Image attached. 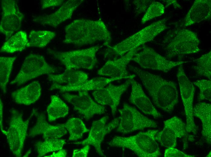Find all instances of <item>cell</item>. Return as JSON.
Segmentation results:
<instances>
[{"mask_svg": "<svg viewBox=\"0 0 211 157\" xmlns=\"http://www.w3.org/2000/svg\"><path fill=\"white\" fill-rule=\"evenodd\" d=\"M63 43L82 46L103 42L108 47L112 40L110 33L101 20L81 18L74 20L65 28Z\"/></svg>", "mask_w": 211, "mask_h": 157, "instance_id": "cell-1", "label": "cell"}, {"mask_svg": "<svg viewBox=\"0 0 211 157\" xmlns=\"http://www.w3.org/2000/svg\"><path fill=\"white\" fill-rule=\"evenodd\" d=\"M130 69L139 77L154 104L171 113L179 101L176 84L136 67L131 66Z\"/></svg>", "mask_w": 211, "mask_h": 157, "instance_id": "cell-2", "label": "cell"}, {"mask_svg": "<svg viewBox=\"0 0 211 157\" xmlns=\"http://www.w3.org/2000/svg\"><path fill=\"white\" fill-rule=\"evenodd\" d=\"M159 131L149 130L129 137L115 136L108 144L111 146L129 149L139 157H158L161 152L156 136Z\"/></svg>", "mask_w": 211, "mask_h": 157, "instance_id": "cell-3", "label": "cell"}, {"mask_svg": "<svg viewBox=\"0 0 211 157\" xmlns=\"http://www.w3.org/2000/svg\"><path fill=\"white\" fill-rule=\"evenodd\" d=\"M102 46L97 45L87 48L67 52L49 49L48 53L59 61L65 70L93 69L97 62L96 53Z\"/></svg>", "mask_w": 211, "mask_h": 157, "instance_id": "cell-4", "label": "cell"}, {"mask_svg": "<svg viewBox=\"0 0 211 157\" xmlns=\"http://www.w3.org/2000/svg\"><path fill=\"white\" fill-rule=\"evenodd\" d=\"M166 18L153 22L113 46L109 47L115 54L121 56L129 51L152 40L167 27Z\"/></svg>", "mask_w": 211, "mask_h": 157, "instance_id": "cell-5", "label": "cell"}, {"mask_svg": "<svg viewBox=\"0 0 211 157\" xmlns=\"http://www.w3.org/2000/svg\"><path fill=\"white\" fill-rule=\"evenodd\" d=\"M11 116L9 127L7 131L2 133L5 135L10 149L13 155L17 157L21 156L24 142L27 136V129L29 121L34 114L31 115L26 120L22 118V114L19 111L13 109L11 111Z\"/></svg>", "mask_w": 211, "mask_h": 157, "instance_id": "cell-6", "label": "cell"}, {"mask_svg": "<svg viewBox=\"0 0 211 157\" xmlns=\"http://www.w3.org/2000/svg\"><path fill=\"white\" fill-rule=\"evenodd\" d=\"M54 66L50 65L42 56L31 53L25 58L21 69L10 84L19 86L43 74H50L57 72Z\"/></svg>", "mask_w": 211, "mask_h": 157, "instance_id": "cell-7", "label": "cell"}, {"mask_svg": "<svg viewBox=\"0 0 211 157\" xmlns=\"http://www.w3.org/2000/svg\"><path fill=\"white\" fill-rule=\"evenodd\" d=\"M199 43L196 33L188 29L180 30L164 47L165 56L168 59L197 53Z\"/></svg>", "mask_w": 211, "mask_h": 157, "instance_id": "cell-8", "label": "cell"}, {"mask_svg": "<svg viewBox=\"0 0 211 157\" xmlns=\"http://www.w3.org/2000/svg\"><path fill=\"white\" fill-rule=\"evenodd\" d=\"M120 116L116 131L127 133L146 128H156L157 124L141 114L137 109L126 103H123L122 107L118 110Z\"/></svg>", "mask_w": 211, "mask_h": 157, "instance_id": "cell-9", "label": "cell"}, {"mask_svg": "<svg viewBox=\"0 0 211 157\" xmlns=\"http://www.w3.org/2000/svg\"><path fill=\"white\" fill-rule=\"evenodd\" d=\"M140 52H136L132 60L142 68L167 72L174 67L186 62L170 60L157 53L154 49L144 45Z\"/></svg>", "mask_w": 211, "mask_h": 157, "instance_id": "cell-10", "label": "cell"}, {"mask_svg": "<svg viewBox=\"0 0 211 157\" xmlns=\"http://www.w3.org/2000/svg\"><path fill=\"white\" fill-rule=\"evenodd\" d=\"M176 75L186 116V131L188 133L196 134L197 128L194 121L193 112L195 88L186 75L182 65L179 67Z\"/></svg>", "mask_w": 211, "mask_h": 157, "instance_id": "cell-11", "label": "cell"}, {"mask_svg": "<svg viewBox=\"0 0 211 157\" xmlns=\"http://www.w3.org/2000/svg\"><path fill=\"white\" fill-rule=\"evenodd\" d=\"M1 2L2 13L0 31L7 39L20 29L24 15L20 11L15 0H2Z\"/></svg>", "mask_w": 211, "mask_h": 157, "instance_id": "cell-12", "label": "cell"}, {"mask_svg": "<svg viewBox=\"0 0 211 157\" xmlns=\"http://www.w3.org/2000/svg\"><path fill=\"white\" fill-rule=\"evenodd\" d=\"M164 124L163 129L159 131L156 136L157 141L161 146L166 148H175L178 138H186L187 140L188 134L186 131V125L179 118L174 117L165 121ZM188 137L193 140L194 138Z\"/></svg>", "mask_w": 211, "mask_h": 157, "instance_id": "cell-13", "label": "cell"}, {"mask_svg": "<svg viewBox=\"0 0 211 157\" xmlns=\"http://www.w3.org/2000/svg\"><path fill=\"white\" fill-rule=\"evenodd\" d=\"M108 118V116H105L93 121L88 137L82 141L73 143L78 145H92L99 155L106 157L102 150L101 144L105 136L118 127L120 120V117L115 118L106 124Z\"/></svg>", "mask_w": 211, "mask_h": 157, "instance_id": "cell-14", "label": "cell"}, {"mask_svg": "<svg viewBox=\"0 0 211 157\" xmlns=\"http://www.w3.org/2000/svg\"><path fill=\"white\" fill-rule=\"evenodd\" d=\"M63 93L62 95L64 99L71 104L74 109L83 115L86 120L95 114H101L105 112V107L95 102L88 91H79L78 95Z\"/></svg>", "mask_w": 211, "mask_h": 157, "instance_id": "cell-15", "label": "cell"}, {"mask_svg": "<svg viewBox=\"0 0 211 157\" xmlns=\"http://www.w3.org/2000/svg\"><path fill=\"white\" fill-rule=\"evenodd\" d=\"M132 79H128L124 83L119 85L110 83L104 88L94 91L93 96L99 104L109 106L112 115L114 116L121 97L131 84Z\"/></svg>", "mask_w": 211, "mask_h": 157, "instance_id": "cell-16", "label": "cell"}, {"mask_svg": "<svg viewBox=\"0 0 211 157\" xmlns=\"http://www.w3.org/2000/svg\"><path fill=\"white\" fill-rule=\"evenodd\" d=\"M140 48L139 46L132 49L119 58L108 60L98 70V74L100 75L108 76L110 78H133L136 75L134 74H129L126 68L135 54Z\"/></svg>", "mask_w": 211, "mask_h": 157, "instance_id": "cell-17", "label": "cell"}, {"mask_svg": "<svg viewBox=\"0 0 211 157\" xmlns=\"http://www.w3.org/2000/svg\"><path fill=\"white\" fill-rule=\"evenodd\" d=\"M83 0H69L63 3L61 7L54 13L35 17L33 21L42 25H49L55 27L70 18L76 8L83 2Z\"/></svg>", "mask_w": 211, "mask_h": 157, "instance_id": "cell-18", "label": "cell"}, {"mask_svg": "<svg viewBox=\"0 0 211 157\" xmlns=\"http://www.w3.org/2000/svg\"><path fill=\"white\" fill-rule=\"evenodd\" d=\"M32 112L36 117L37 120L35 125L29 131L30 136L34 137L37 135L42 134L44 139H59L67 133L64 124L55 125H51L45 120L43 113H39L35 109H33Z\"/></svg>", "mask_w": 211, "mask_h": 157, "instance_id": "cell-19", "label": "cell"}, {"mask_svg": "<svg viewBox=\"0 0 211 157\" xmlns=\"http://www.w3.org/2000/svg\"><path fill=\"white\" fill-rule=\"evenodd\" d=\"M131 92L129 100L145 114L152 116L155 119L161 116L149 98L144 92L141 85L133 78L131 80Z\"/></svg>", "mask_w": 211, "mask_h": 157, "instance_id": "cell-20", "label": "cell"}, {"mask_svg": "<svg viewBox=\"0 0 211 157\" xmlns=\"http://www.w3.org/2000/svg\"><path fill=\"white\" fill-rule=\"evenodd\" d=\"M123 79L122 78H106L97 77L87 80L75 86L62 85L54 83L50 88V90L57 89L62 93L70 91H79L96 90L107 85L111 82Z\"/></svg>", "mask_w": 211, "mask_h": 157, "instance_id": "cell-21", "label": "cell"}, {"mask_svg": "<svg viewBox=\"0 0 211 157\" xmlns=\"http://www.w3.org/2000/svg\"><path fill=\"white\" fill-rule=\"evenodd\" d=\"M210 0H196L184 19L183 25L187 27L210 19Z\"/></svg>", "mask_w": 211, "mask_h": 157, "instance_id": "cell-22", "label": "cell"}, {"mask_svg": "<svg viewBox=\"0 0 211 157\" xmlns=\"http://www.w3.org/2000/svg\"><path fill=\"white\" fill-rule=\"evenodd\" d=\"M41 94V88L38 81H34L11 94L14 101L17 104L28 105L37 101Z\"/></svg>", "mask_w": 211, "mask_h": 157, "instance_id": "cell-23", "label": "cell"}, {"mask_svg": "<svg viewBox=\"0 0 211 157\" xmlns=\"http://www.w3.org/2000/svg\"><path fill=\"white\" fill-rule=\"evenodd\" d=\"M48 79L53 83L61 85L65 84L68 86L80 84L88 80L85 73L75 69L65 70L63 73L59 74H49Z\"/></svg>", "mask_w": 211, "mask_h": 157, "instance_id": "cell-24", "label": "cell"}, {"mask_svg": "<svg viewBox=\"0 0 211 157\" xmlns=\"http://www.w3.org/2000/svg\"><path fill=\"white\" fill-rule=\"evenodd\" d=\"M193 115L199 118L202 123V133L207 142H211V105L201 102L196 104L193 108Z\"/></svg>", "mask_w": 211, "mask_h": 157, "instance_id": "cell-25", "label": "cell"}, {"mask_svg": "<svg viewBox=\"0 0 211 157\" xmlns=\"http://www.w3.org/2000/svg\"><path fill=\"white\" fill-rule=\"evenodd\" d=\"M28 46V40L26 32L18 31L12 36L3 44L1 52L12 53L23 51Z\"/></svg>", "mask_w": 211, "mask_h": 157, "instance_id": "cell-26", "label": "cell"}, {"mask_svg": "<svg viewBox=\"0 0 211 157\" xmlns=\"http://www.w3.org/2000/svg\"><path fill=\"white\" fill-rule=\"evenodd\" d=\"M51 102L47 109L49 121H53L58 118L64 117L69 114V107L59 97L52 95L51 97Z\"/></svg>", "mask_w": 211, "mask_h": 157, "instance_id": "cell-27", "label": "cell"}, {"mask_svg": "<svg viewBox=\"0 0 211 157\" xmlns=\"http://www.w3.org/2000/svg\"><path fill=\"white\" fill-rule=\"evenodd\" d=\"M55 36V32L49 30H31L28 37V46L44 47Z\"/></svg>", "mask_w": 211, "mask_h": 157, "instance_id": "cell-28", "label": "cell"}, {"mask_svg": "<svg viewBox=\"0 0 211 157\" xmlns=\"http://www.w3.org/2000/svg\"><path fill=\"white\" fill-rule=\"evenodd\" d=\"M64 124L69 133L68 140L69 141H76L81 139L84 133L89 131L83 122L79 118H70Z\"/></svg>", "mask_w": 211, "mask_h": 157, "instance_id": "cell-29", "label": "cell"}, {"mask_svg": "<svg viewBox=\"0 0 211 157\" xmlns=\"http://www.w3.org/2000/svg\"><path fill=\"white\" fill-rule=\"evenodd\" d=\"M65 140L59 139H48L44 141H39L35 144L38 157L44 156L47 153L62 149L65 144Z\"/></svg>", "mask_w": 211, "mask_h": 157, "instance_id": "cell-30", "label": "cell"}, {"mask_svg": "<svg viewBox=\"0 0 211 157\" xmlns=\"http://www.w3.org/2000/svg\"><path fill=\"white\" fill-rule=\"evenodd\" d=\"M16 58V56L0 57V88L4 93L6 92V85Z\"/></svg>", "mask_w": 211, "mask_h": 157, "instance_id": "cell-31", "label": "cell"}, {"mask_svg": "<svg viewBox=\"0 0 211 157\" xmlns=\"http://www.w3.org/2000/svg\"><path fill=\"white\" fill-rule=\"evenodd\" d=\"M195 65L193 67L197 75L211 80V51L201 56L195 60Z\"/></svg>", "mask_w": 211, "mask_h": 157, "instance_id": "cell-32", "label": "cell"}, {"mask_svg": "<svg viewBox=\"0 0 211 157\" xmlns=\"http://www.w3.org/2000/svg\"><path fill=\"white\" fill-rule=\"evenodd\" d=\"M165 12V7L161 3L152 1L149 6L142 18L141 23L144 24L147 21L163 14Z\"/></svg>", "mask_w": 211, "mask_h": 157, "instance_id": "cell-33", "label": "cell"}, {"mask_svg": "<svg viewBox=\"0 0 211 157\" xmlns=\"http://www.w3.org/2000/svg\"><path fill=\"white\" fill-rule=\"evenodd\" d=\"M193 84L197 86L199 90L198 99L199 101L207 100L211 102V80L202 79L196 80Z\"/></svg>", "mask_w": 211, "mask_h": 157, "instance_id": "cell-34", "label": "cell"}, {"mask_svg": "<svg viewBox=\"0 0 211 157\" xmlns=\"http://www.w3.org/2000/svg\"><path fill=\"white\" fill-rule=\"evenodd\" d=\"M165 157H193L195 156L187 154L173 147H169L165 151Z\"/></svg>", "mask_w": 211, "mask_h": 157, "instance_id": "cell-35", "label": "cell"}, {"mask_svg": "<svg viewBox=\"0 0 211 157\" xmlns=\"http://www.w3.org/2000/svg\"><path fill=\"white\" fill-rule=\"evenodd\" d=\"M152 1L150 0H135L133 3L136 6L135 12L137 14L146 12Z\"/></svg>", "mask_w": 211, "mask_h": 157, "instance_id": "cell-36", "label": "cell"}, {"mask_svg": "<svg viewBox=\"0 0 211 157\" xmlns=\"http://www.w3.org/2000/svg\"><path fill=\"white\" fill-rule=\"evenodd\" d=\"M90 147L88 145H85L80 149H75L73 151L72 157H87L88 156Z\"/></svg>", "mask_w": 211, "mask_h": 157, "instance_id": "cell-37", "label": "cell"}, {"mask_svg": "<svg viewBox=\"0 0 211 157\" xmlns=\"http://www.w3.org/2000/svg\"><path fill=\"white\" fill-rule=\"evenodd\" d=\"M41 1L42 9L60 5L63 4V2L62 0H43Z\"/></svg>", "mask_w": 211, "mask_h": 157, "instance_id": "cell-38", "label": "cell"}, {"mask_svg": "<svg viewBox=\"0 0 211 157\" xmlns=\"http://www.w3.org/2000/svg\"><path fill=\"white\" fill-rule=\"evenodd\" d=\"M67 152L64 149H61L57 152H54L51 155L45 156V157H65L67 156Z\"/></svg>", "mask_w": 211, "mask_h": 157, "instance_id": "cell-39", "label": "cell"}, {"mask_svg": "<svg viewBox=\"0 0 211 157\" xmlns=\"http://www.w3.org/2000/svg\"><path fill=\"white\" fill-rule=\"evenodd\" d=\"M3 103L0 99V128L1 131H2L4 130L3 128Z\"/></svg>", "mask_w": 211, "mask_h": 157, "instance_id": "cell-40", "label": "cell"}, {"mask_svg": "<svg viewBox=\"0 0 211 157\" xmlns=\"http://www.w3.org/2000/svg\"><path fill=\"white\" fill-rule=\"evenodd\" d=\"M31 152V149H30L28 151L25 153V155L23 157H28L29 155L30 154Z\"/></svg>", "mask_w": 211, "mask_h": 157, "instance_id": "cell-41", "label": "cell"}, {"mask_svg": "<svg viewBox=\"0 0 211 157\" xmlns=\"http://www.w3.org/2000/svg\"><path fill=\"white\" fill-rule=\"evenodd\" d=\"M211 156V151H210L209 153L207 155L206 157H210Z\"/></svg>", "mask_w": 211, "mask_h": 157, "instance_id": "cell-42", "label": "cell"}]
</instances>
